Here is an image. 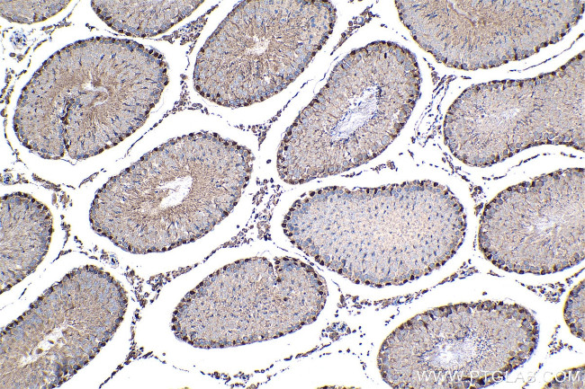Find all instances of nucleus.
Instances as JSON below:
<instances>
[{
  "label": "nucleus",
  "mask_w": 585,
  "mask_h": 389,
  "mask_svg": "<svg viewBox=\"0 0 585 389\" xmlns=\"http://www.w3.org/2000/svg\"><path fill=\"white\" fill-rule=\"evenodd\" d=\"M254 160L249 148L214 132L170 139L97 191L90 209L92 228L137 254L194 242L236 207Z\"/></svg>",
  "instance_id": "obj_3"
},
{
  "label": "nucleus",
  "mask_w": 585,
  "mask_h": 389,
  "mask_svg": "<svg viewBox=\"0 0 585 389\" xmlns=\"http://www.w3.org/2000/svg\"><path fill=\"white\" fill-rule=\"evenodd\" d=\"M53 233L49 208L22 192L1 198V286L9 289L30 275L48 252Z\"/></svg>",
  "instance_id": "obj_11"
},
{
  "label": "nucleus",
  "mask_w": 585,
  "mask_h": 389,
  "mask_svg": "<svg viewBox=\"0 0 585 389\" xmlns=\"http://www.w3.org/2000/svg\"><path fill=\"white\" fill-rule=\"evenodd\" d=\"M420 89L407 48L377 40L350 51L287 128L276 155L280 178L302 184L376 158L408 122Z\"/></svg>",
  "instance_id": "obj_4"
},
{
  "label": "nucleus",
  "mask_w": 585,
  "mask_h": 389,
  "mask_svg": "<svg viewBox=\"0 0 585 389\" xmlns=\"http://www.w3.org/2000/svg\"><path fill=\"white\" fill-rule=\"evenodd\" d=\"M418 45L449 67L477 70L527 58L562 40L583 0L395 1Z\"/></svg>",
  "instance_id": "obj_9"
},
{
  "label": "nucleus",
  "mask_w": 585,
  "mask_h": 389,
  "mask_svg": "<svg viewBox=\"0 0 585 389\" xmlns=\"http://www.w3.org/2000/svg\"><path fill=\"white\" fill-rule=\"evenodd\" d=\"M584 366L567 369L558 374L545 388H584Z\"/></svg>",
  "instance_id": "obj_15"
},
{
  "label": "nucleus",
  "mask_w": 585,
  "mask_h": 389,
  "mask_svg": "<svg viewBox=\"0 0 585 389\" xmlns=\"http://www.w3.org/2000/svg\"><path fill=\"white\" fill-rule=\"evenodd\" d=\"M327 297L325 278L299 259H243L190 291L174 313L172 329L199 348L264 341L313 323Z\"/></svg>",
  "instance_id": "obj_8"
},
{
  "label": "nucleus",
  "mask_w": 585,
  "mask_h": 389,
  "mask_svg": "<svg viewBox=\"0 0 585 389\" xmlns=\"http://www.w3.org/2000/svg\"><path fill=\"white\" fill-rule=\"evenodd\" d=\"M584 168L557 170L492 199L480 220L479 248L508 272H560L584 260Z\"/></svg>",
  "instance_id": "obj_10"
},
{
  "label": "nucleus",
  "mask_w": 585,
  "mask_h": 389,
  "mask_svg": "<svg viewBox=\"0 0 585 389\" xmlns=\"http://www.w3.org/2000/svg\"><path fill=\"white\" fill-rule=\"evenodd\" d=\"M282 226L321 266L356 284L383 287L444 266L463 244L467 223L448 187L417 180L310 191L292 204Z\"/></svg>",
  "instance_id": "obj_1"
},
{
  "label": "nucleus",
  "mask_w": 585,
  "mask_h": 389,
  "mask_svg": "<svg viewBox=\"0 0 585 389\" xmlns=\"http://www.w3.org/2000/svg\"><path fill=\"white\" fill-rule=\"evenodd\" d=\"M337 19L328 1H241L201 48L195 91L229 108L247 107L279 93L309 66Z\"/></svg>",
  "instance_id": "obj_6"
},
{
  "label": "nucleus",
  "mask_w": 585,
  "mask_h": 389,
  "mask_svg": "<svg viewBox=\"0 0 585 389\" xmlns=\"http://www.w3.org/2000/svg\"><path fill=\"white\" fill-rule=\"evenodd\" d=\"M203 1H93L95 13L112 29L134 37L163 33L188 17Z\"/></svg>",
  "instance_id": "obj_12"
},
{
  "label": "nucleus",
  "mask_w": 585,
  "mask_h": 389,
  "mask_svg": "<svg viewBox=\"0 0 585 389\" xmlns=\"http://www.w3.org/2000/svg\"><path fill=\"white\" fill-rule=\"evenodd\" d=\"M167 84V65L152 48L109 37L79 40L50 57L26 84L14 130L44 159H87L141 128Z\"/></svg>",
  "instance_id": "obj_2"
},
{
  "label": "nucleus",
  "mask_w": 585,
  "mask_h": 389,
  "mask_svg": "<svg viewBox=\"0 0 585 389\" xmlns=\"http://www.w3.org/2000/svg\"><path fill=\"white\" fill-rule=\"evenodd\" d=\"M539 325L518 304L481 301L418 314L382 343L377 367L392 388H484L537 348Z\"/></svg>",
  "instance_id": "obj_5"
},
{
  "label": "nucleus",
  "mask_w": 585,
  "mask_h": 389,
  "mask_svg": "<svg viewBox=\"0 0 585 389\" xmlns=\"http://www.w3.org/2000/svg\"><path fill=\"white\" fill-rule=\"evenodd\" d=\"M585 281H580L569 293L563 309V316L571 332L585 339Z\"/></svg>",
  "instance_id": "obj_14"
},
{
  "label": "nucleus",
  "mask_w": 585,
  "mask_h": 389,
  "mask_svg": "<svg viewBox=\"0 0 585 389\" xmlns=\"http://www.w3.org/2000/svg\"><path fill=\"white\" fill-rule=\"evenodd\" d=\"M444 142L469 166L489 167L530 147L585 151V51L554 71L465 89L448 108Z\"/></svg>",
  "instance_id": "obj_7"
},
{
  "label": "nucleus",
  "mask_w": 585,
  "mask_h": 389,
  "mask_svg": "<svg viewBox=\"0 0 585 389\" xmlns=\"http://www.w3.org/2000/svg\"><path fill=\"white\" fill-rule=\"evenodd\" d=\"M70 1H1V15L9 22H42L66 8Z\"/></svg>",
  "instance_id": "obj_13"
}]
</instances>
